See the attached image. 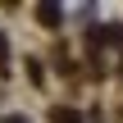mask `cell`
Instances as JSON below:
<instances>
[{
  "label": "cell",
  "instance_id": "obj_1",
  "mask_svg": "<svg viewBox=\"0 0 123 123\" xmlns=\"http://www.w3.org/2000/svg\"><path fill=\"white\" fill-rule=\"evenodd\" d=\"M37 18H41V23H59V9H55V5H41Z\"/></svg>",
  "mask_w": 123,
  "mask_h": 123
},
{
  "label": "cell",
  "instance_id": "obj_2",
  "mask_svg": "<svg viewBox=\"0 0 123 123\" xmlns=\"http://www.w3.org/2000/svg\"><path fill=\"white\" fill-rule=\"evenodd\" d=\"M5 123H27V119H5Z\"/></svg>",
  "mask_w": 123,
  "mask_h": 123
}]
</instances>
